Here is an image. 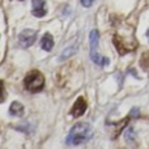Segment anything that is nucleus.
<instances>
[{
  "label": "nucleus",
  "instance_id": "f257e3e1",
  "mask_svg": "<svg viewBox=\"0 0 149 149\" xmlns=\"http://www.w3.org/2000/svg\"><path fill=\"white\" fill-rule=\"evenodd\" d=\"M92 127L89 123H77L71 128L70 134L67 136V143L68 145H81L85 144L86 141H89L92 139Z\"/></svg>",
  "mask_w": 149,
  "mask_h": 149
},
{
  "label": "nucleus",
  "instance_id": "f03ea898",
  "mask_svg": "<svg viewBox=\"0 0 149 149\" xmlns=\"http://www.w3.org/2000/svg\"><path fill=\"white\" fill-rule=\"evenodd\" d=\"M24 84H25V89L30 93H38L45 86V77L39 71H30L26 74Z\"/></svg>",
  "mask_w": 149,
  "mask_h": 149
},
{
  "label": "nucleus",
  "instance_id": "7ed1b4c3",
  "mask_svg": "<svg viewBox=\"0 0 149 149\" xmlns=\"http://www.w3.org/2000/svg\"><path fill=\"white\" fill-rule=\"evenodd\" d=\"M90 59L98 65H107L109 64V59L102 55H100L97 52V46H98V41H100V34L97 30L90 31Z\"/></svg>",
  "mask_w": 149,
  "mask_h": 149
},
{
  "label": "nucleus",
  "instance_id": "20e7f679",
  "mask_svg": "<svg viewBox=\"0 0 149 149\" xmlns=\"http://www.w3.org/2000/svg\"><path fill=\"white\" fill-rule=\"evenodd\" d=\"M37 39V31L36 30H30V29H26L22 30L18 36V43L21 47H29L36 42Z\"/></svg>",
  "mask_w": 149,
  "mask_h": 149
},
{
  "label": "nucleus",
  "instance_id": "39448f33",
  "mask_svg": "<svg viewBox=\"0 0 149 149\" xmlns=\"http://www.w3.org/2000/svg\"><path fill=\"white\" fill-rule=\"evenodd\" d=\"M86 111V101L84 100V97H79L76 100V102L73 103L72 109H71V115L74 118H79Z\"/></svg>",
  "mask_w": 149,
  "mask_h": 149
},
{
  "label": "nucleus",
  "instance_id": "423d86ee",
  "mask_svg": "<svg viewBox=\"0 0 149 149\" xmlns=\"http://www.w3.org/2000/svg\"><path fill=\"white\" fill-rule=\"evenodd\" d=\"M31 13L36 17H43L47 13L46 1L45 0H31Z\"/></svg>",
  "mask_w": 149,
  "mask_h": 149
},
{
  "label": "nucleus",
  "instance_id": "0eeeda50",
  "mask_svg": "<svg viewBox=\"0 0 149 149\" xmlns=\"http://www.w3.org/2000/svg\"><path fill=\"white\" fill-rule=\"evenodd\" d=\"M113 41H114V45H115L116 50H118V52L120 55H124V54H127V52H130V51H132V50L136 49V47H132V46H127L126 42H124L123 39L118 36V34H115V36H114Z\"/></svg>",
  "mask_w": 149,
  "mask_h": 149
},
{
  "label": "nucleus",
  "instance_id": "6e6552de",
  "mask_svg": "<svg viewBox=\"0 0 149 149\" xmlns=\"http://www.w3.org/2000/svg\"><path fill=\"white\" fill-rule=\"evenodd\" d=\"M41 47L45 51H51L54 47V38L50 33H46L41 39Z\"/></svg>",
  "mask_w": 149,
  "mask_h": 149
},
{
  "label": "nucleus",
  "instance_id": "1a4fd4ad",
  "mask_svg": "<svg viewBox=\"0 0 149 149\" xmlns=\"http://www.w3.org/2000/svg\"><path fill=\"white\" fill-rule=\"evenodd\" d=\"M9 114L13 116H21L24 114V106L20 102H13L9 107Z\"/></svg>",
  "mask_w": 149,
  "mask_h": 149
},
{
  "label": "nucleus",
  "instance_id": "9d476101",
  "mask_svg": "<svg viewBox=\"0 0 149 149\" xmlns=\"http://www.w3.org/2000/svg\"><path fill=\"white\" fill-rule=\"evenodd\" d=\"M141 67L144 68L145 71H149V52H145V54H143V58H141Z\"/></svg>",
  "mask_w": 149,
  "mask_h": 149
},
{
  "label": "nucleus",
  "instance_id": "9b49d317",
  "mask_svg": "<svg viewBox=\"0 0 149 149\" xmlns=\"http://www.w3.org/2000/svg\"><path fill=\"white\" fill-rule=\"evenodd\" d=\"M5 101V89H4V84L0 80V103H3Z\"/></svg>",
  "mask_w": 149,
  "mask_h": 149
},
{
  "label": "nucleus",
  "instance_id": "f8f14e48",
  "mask_svg": "<svg viewBox=\"0 0 149 149\" xmlns=\"http://www.w3.org/2000/svg\"><path fill=\"white\" fill-rule=\"evenodd\" d=\"M94 1L95 0H81V4L84 5V7H90Z\"/></svg>",
  "mask_w": 149,
  "mask_h": 149
},
{
  "label": "nucleus",
  "instance_id": "ddd939ff",
  "mask_svg": "<svg viewBox=\"0 0 149 149\" xmlns=\"http://www.w3.org/2000/svg\"><path fill=\"white\" fill-rule=\"evenodd\" d=\"M147 37H148V39H149V29H148V31H147Z\"/></svg>",
  "mask_w": 149,
  "mask_h": 149
}]
</instances>
